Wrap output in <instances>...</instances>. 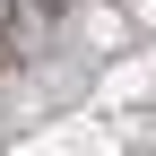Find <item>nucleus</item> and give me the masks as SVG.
I'll use <instances>...</instances> for the list:
<instances>
[{
	"label": "nucleus",
	"mask_w": 156,
	"mask_h": 156,
	"mask_svg": "<svg viewBox=\"0 0 156 156\" xmlns=\"http://www.w3.org/2000/svg\"><path fill=\"white\" fill-rule=\"evenodd\" d=\"M122 35H130V17L113 9V17H95V52H122Z\"/></svg>",
	"instance_id": "f257e3e1"
},
{
	"label": "nucleus",
	"mask_w": 156,
	"mask_h": 156,
	"mask_svg": "<svg viewBox=\"0 0 156 156\" xmlns=\"http://www.w3.org/2000/svg\"><path fill=\"white\" fill-rule=\"evenodd\" d=\"M122 17H130V26H147V35H156V0H122Z\"/></svg>",
	"instance_id": "f03ea898"
}]
</instances>
